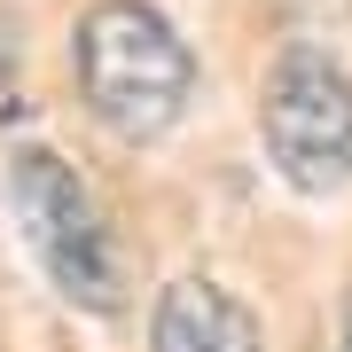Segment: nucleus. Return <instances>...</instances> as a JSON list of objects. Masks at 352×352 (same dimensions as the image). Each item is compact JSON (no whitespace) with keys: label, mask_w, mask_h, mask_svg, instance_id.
I'll use <instances>...</instances> for the list:
<instances>
[{"label":"nucleus","mask_w":352,"mask_h":352,"mask_svg":"<svg viewBox=\"0 0 352 352\" xmlns=\"http://www.w3.org/2000/svg\"><path fill=\"white\" fill-rule=\"evenodd\" d=\"M149 352H266V337L243 298H227L204 274H180L149 305Z\"/></svg>","instance_id":"obj_4"},{"label":"nucleus","mask_w":352,"mask_h":352,"mask_svg":"<svg viewBox=\"0 0 352 352\" xmlns=\"http://www.w3.org/2000/svg\"><path fill=\"white\" fill-rule=\"evenodd\" d=\"M71 71H78L94 126H110L118 141H164L196 94L188 39L149 0H94L71 32Z\"/></svg>","instance_id":"obj_1"},{"label":"nucleus","mask_w":352,"mask_h":352,"mask_svg":"<svg viewBox=\"0 0 352 352\" xmlns=\"http://www.w3.org/2000/svg\"><path fill=\"white\" fill-rule=\"evenodd\" d=\"M8 204H16V227H24L39 274H47L78 314H126L133 298V266H126V235L110 227L102 196L87 188V173L32 141V149L8 157Z\"/></svg>","instance_id":"obj_2"},{"label":"nucleus","mask_w":352,"mask_h":352,"mask_svg":"<svg viewBox=\"0 0 352 352\" xmlns=\"http://www.w3.org/2000/svg\"><path fill=\"white\" fill-rule=\"evenodd\" d=\"M344 352H352V298H344Z\"/></svg>","instance_id":"obj_5"},{"label":"nucleus","mask_w":352,"mask_h":352,"mask_svg":"<svg viewBox=\"0 0 352 352\" xmlns=\"http://www.w3.org/2000/svg\"><path fill=\"white\" fill-rule=\"evenodd\" d=\"M258 141L289 188H352V71L305 39L282 47L258 78Z\"/></svg>","instance_id":"obj_3"}]
</instances>
